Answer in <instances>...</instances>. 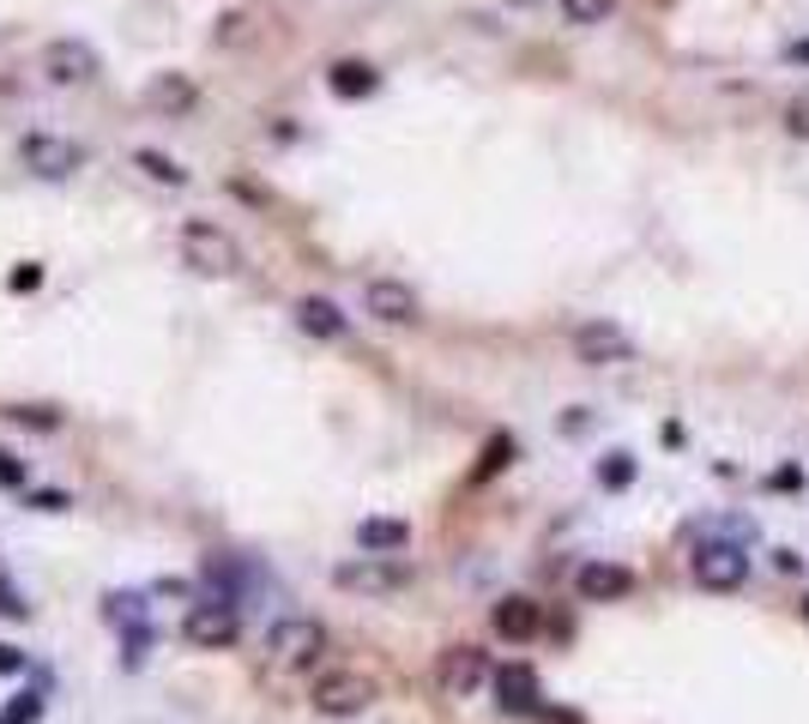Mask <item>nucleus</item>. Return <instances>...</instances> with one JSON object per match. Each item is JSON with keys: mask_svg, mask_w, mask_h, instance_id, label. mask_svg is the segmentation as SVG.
Instances as JSON below:
<instances>
[{"mask_svg": "<svg viewBox=\"0 0 809 724\" xmlns=\"http://www.w3.org/2000/svg\"><path fill=\"white\" fill-rule=\"evenodd\" d=\"M133 164H140V169H145V176H152V181H164V188H182V181H188V169L176 164V157L152 152V145H140V152H133Z\"/></svg>", "mask_w": 809, "mask_h": 724, "instance_id": "19", "label": "nucleus"}, {"mask_svg": "<svg viewBox=\"0 0 809 724\" xmlns=\"http://www.w3.org/2000/svg\"><path fill=\"white\" fill-rule=\"evenodd\" d=\"M635 471H640L635 452H623V447L599 459V483H604V490H628V483H635Z\"/></svg>", "mask_w": 809, "mask_h": 724, "instance_id": "20", "label": "nucleus"}, {"mask_svg": "<svg viewBox=\"0 0 809 724\" xmlns=\"http://www.w3.org/2000/svg\"><path fill=\"white\" fill-rule=\"evenodd\" d=\"M785 133H792V140H809V97L785 104Z\"/></svg>", "mask_w": 809, "mask_h": 724, "instance_id": "25", "label": "nucleus"}, {"mask_svg": "<svg viewBox=\"0 0 809 724\" xmlns=\"http://www.w3.org/2000/svg\"><path fill=\"white\" fill-rule=\"evenodd\" d=\"M176 254H182V266L200 272V278H236V272H242V242L212 218H182Z\"/></svg>", "mask_w": 809, "mask_h": 724, "instance_id": "1", "label": "nucleus"}, {"mask_svg": "<svg viewBox=\"0 0 809 724\" xmlns=\"http://www.w3.org/2000/svg\"><path fill=\"white\" fill-rule=\"evenodd\" d=\"M773 568H780V574H804V562H797V550H773Z\"/></svg>", "mask_w": 809, "mask_h": 724, "instance_id": "29", "label": "nucleus"}, {"mask_svg": "<svg viewBox=\"0 0 809 724\" xmlns=\"http://www.w3.org/2000/svg\"><path fill=\"white\" fill-rule=\"evenodd\" d=\"M0 616H25V592H19L7 574H0Z\"/></svg>", "mask_w": 809, "mask_h": 724, "instance_id": "27", "label": "nucleus"}, {"mask_svg": "<svg viewBox=\"0 0 809 724\" xmlns=\"http://www.w3.org/2000/svg\"><path fill=\"white\" fill-rule=\"evenodd\" d=\"M242 25H249V19H242V13H230V19H224V31H218V37H224V43H242Z\"/></svg>", "mask_w": 809, "mask_h": 724, "instance_id": "33", "label": "nucleus"}, {"mask_svg": "<svg viewBox=\"0 0 809 724\" xmlns=\"http://www.w3.org/2000/svg\"><path fill=\"white\" fill-rule=\"evenodd\" d=\"M0 671H25V652H19V647H0Z\"/></svg>", "mask_w": 809, "mask_h": 724, "instance_id": "34", "label": "nucleus"}, {"mask_svg": "<svg viewBox=\"0 0 809 724\" xmlns=\"http://www.w3.org/2000/svg\"><path fill=\"white\" fill-rule=\"evenodd\" d=\"M236 634H242V616H236V604H224V598H200V604H188L182 640H188L194 652H224V647H236Z\"/></svg>", "mask_w": 809, "mask_h": 724, "instance_id": "9", "label": "nucleus"}, {"mask_svg": "<svg viewBox=\"0 0 809 724\" xmlns=\"http://www.w3.org/2000/svg\"><path fill=\"white\" fill-rule=\"evenodd\" d=\"M25 483V459L19 452H0V490H19Z\"/></svg>", "mask_w": 809, "mask_h": 724, "instance_id": "26", "label": "nucleus"}, {"mask_svg": "<svg viewBox=\"0 0 809 724\" xmlns=\"http://www.w3.org/2000/svg\"><path fill=\"white\" fill-rule=\"evenodd\" d=\"M0 417H13V423H25V429H61V411H55V405H13V411H0Z\"/></svg>", "mask_w": 809, "mask_h": 724, "instance_id": "22", "label": "nucleus"}, {"mask_svg": "<svg viewBox=\"0 0 809 724\" xmlns=\"http://www.w3.org/2000/svg\"><path fill=\"white\" fill-rule=\"evenodd\" d=\"M508 459H514V441H508V435H496L490 447H483V459H478V471H471V478H478V483H483V478H496Z\"/></svg>", "mask_w": 809, "mask_h": 724, "instance_id": "23", "label": "nucleus"}, {"mask_svg": "<svg viewBox=\"0 0 809 724\" xmlns=\"http://www.w3.org/2000/svg\"><path fill=\"white\" fill-rule=\"evenodd\" d=\"M785 61H792V67H809V37L785 43Z\"/></svg>", "mask_w": 809, "mask_h": 724, "instance_id": "31", "label": "nucleus"}, {"mask_svg": "<svg viewBox=\"0 0 809 724\" xmlns=\"http://www.w3.org/2000/svg\"><path fill=\"white\" fill-rule=\"evenodd\" d=\"M104 604H109V622H128V628H140V622H145V604H140V592H109Z\"/></svg>", "mask_w": 809, "mask_h": 724, "instance_id": "24", "label": "nucleus"}, {"mask_svg": "<svg viewBox=\"0 0 809 724\" xmlns=\"http://www.w3.org/2000/svg\"><path fill=\"white\" fill-rule=\"evenodd\" d=\"M297 333H309V338H345L351 333V321H345V309L333 297H302L297 302Z\"/></svg>", "mask_w": 809, "mask_h": 724, "instance_id": "16", "label": "nucleus"}, {"mask_svg": "<svg viewBox=\"0 0 809 724\" xmlns=\"http://www.w3.org/2000/svg\"><path fill=\"white\" fill-rule=\"evenodd\" d=\"M321 652H327V622L321 616H278L266 628V659L278 671H309Z\"/></svg>", "mask_w": 809, "mask_h": 724, "instance_id": "4", "label": "nucleus"}, {"mask_svg": "<svg viewBox=\"0 0 809 724\" xmlns=\"http://www.w3.org/2000/svg\"><path fill=\"white\" fill-rule=\"evenodd\" d=\"M628 592H635V568H623V562H580V574H575L580 604H623Z\"/></svg>", "mask_w": 809, "mask_h": 724, "instance_id": "13", "label": "nucleus"}, {"mask_svg": "<svg viewBox=\"0 0 809 724\" xmlns=\"http://www.w3.org/2000/svg\"><path fill=\"white\" fill-rule=\"evenodd\" d=\"M37 514H67V495L43 490V495H37Z\"/></svg>", "mask_w": 809, "mask_h": 724, "instance_id": "30", "label": "nucleus"}, {"mask_svg": "<svg viewBox=\"0 0 809 724\" xmlns=\"http://www.w3.org/2000/svg\"><path fill=\"white\" fill-rule=\"evenodd\" d=\"M689 574H695V586H707V592H737V586L749 580V550L732 543V538H707L689 556Z\"/></svg>", "mask_w": 809, "mask_h": 724, "instance_id": "8", "label": "nucleus"}, {"mask_svg": "<svg viewBox=\"0 0 809 724\" xmlns=\"http://www.w3.org/2000/svg\"><path fill=\"white\" fill-rule=\"evenodd\" d=\"M19 164H25L37 181H73L79 169L92 164V152H85L79 140H67V133L31 128L25 140H19Z\"/></svg>", "mask_w": 809, "mask_h": 724, "instance_id": "3", "label": "nucleus"}, {"mask_svg": "<svg viewBox=\"0 0 809 724\" xmlns=\"http://www.w3.org/2000/svg\"><path fill=\"white\" fill-rule=\"evenodd\" d=\"M490 683H496V664H490L483 647H471V640H459V647H447L442 659H435V695L442 700H471Z\"/></svg>", "mask_w": 809, "mask_h": 724, "instance_id": "6", "label": "nucleus"}, {"mask_svg": "<svg viewBox=\"0 0 809 724\" xmlns=\"http://www.w3.org/2000/svg\"><path fill=\"white\" fill-rule=\"evenodd\" d=\"M556 7H562V19H568V25L592 31V25H604V19H611L616 0H556Z\"/></svg>", "mask_w": 809, "mask_h": 724, "instance_id": "21", "label": "nucleus"}, {"mask_svg": "<svg viewBox=\"0 0 809 724\" xmlns=\"http://www.w3.org/2000/svg\"><path fill=\"white\" fill-rule=\"evenodd\" d=\"M333 586L357 598H399L411 586V562L404 556H351L333 568Z\"/></svg>", "mask_w": 809, "mask_h": 724, "instance_id": "5", "label": "nucleus"}, {"mask_svg": "<svg viewBox=\"0 0 809 724\" xmlns=\"http://www.w3.org/2000/svg\"><path fill=\"white\" fill-rule=\"evenodd\" d=\"M357 550H363V556H404V550H411V519H399V514L357 519Z\"/></svg>", "mask_w": 809, "mask_h": 724, "instance_id": "15", "label": "nucleus"}, {"mask_svg": "<svg viewBox=\"0 0 809 724\" xmlns=\"http://www.w3.org/2000/svg\"><path fill=\"white\" fill-rule=\"evenodd\" d=\"M381 700V683L369 671H321L309 688V707L321 712V719H357V712H369Z\"/></svg>", "mask_w": 809, "mask_h": 724, "instance_id": "2", "label": "nucleus"}, {"mask_svg": "<svg viewBox=\"0 0 809 724\" xmlns=\"http://www.w3.org/2000/svg\"><path fill=\"white\" fill-rule=\"evenodd\" d=\"M363 314H369V321H381V326H411L423 314V302H418V290L404 285V278H369V285H363Z\"/></svg>", "mask_w": 809, "mask_h": 724, "instance_id": "11", "label": "nucleus"}, {"mask_svg": "<svg viewBox=\"0 0 809 724\" xmlns=\"http://www.w3.org/2000/svg\"><path fill=\"white\" fill-rule=\"evenodd\" d=\"M145 104H152L157 116H188V109L200 104V85L188 73H164V79H152V85H145Z\"/></svg>", "mask_w": 809, "mask_h": 724, "instance_id": "17", "label": "nucleus"}, {"mask_svg": "<svg viewBox=\"0 0 809 724\" xmlns=\"http://www.w3.org/2000/svg\"><path fill=\"white\" fill-rule=\"evenodd\" d=\"M490 628H496L502 640H514V647H526V640L544 634V604L526 598V592H508V598H496V610H490Z\"/></svg>", "mask_w": 809, "mask_h": 724, "instance_id": "14", "label": "nucleus"}, {"mask_svg": "<svg viewBox=\"0 0 809 724\" xmlns=\"http://www.w3.org/2000/svg\"><path fill=\"white\" fill-rule=\"evenodd\" d=\"M544 724H587L580 712H568V707H544Z\"/></svg>", "mask_w": 809, "mask_h": 724, "instance_id": "32", "label": "nucleus"}, {"mask_svg": "<svg viewBox=\"0 0 809 724\" xmlns=\"http://www.w3.org/2000/svg\"><path fill=\"white\" fill-rule=\"evenodd\" d=\"M490 688H496V707L508 719H544V688H538L532 664H502Z\"/></svg>", "mask_w": 809, "mask_h": 724, "instance_id": "12", "label": "nucleus"}, {"mask_svg": "<svg viewBox=\"0 0 809 724\" xmlns=\"http://www.w3.org/2000/svg\"><path fill=\"white\" fill-rule=\"evenodd\" d=\"M327 90H333V97H345V104H357V97H375V90H381V73L369 61H333L327 67Z\"/></svg>", "mask_w": 809, "mask_h": 724, "instance_id": "18", "label": "nucleus"}, {"mask_svg": "<svg viewBox=\"0 0 809 724\" xmlns=\"http://www.w3.org/2000/svg\"><path fill=\"white\" fill-rule=\"evenodd\" d=\"M37 73L49 79V85H61V90H79V85H97V73H104V55H97L85 37H55V43H43Z\"/></svg>", "mask_w": 809, "mask_h": 724, "instance_id": "7", "label": "nucleus"}, {"mask_svg": "<svg viewBox=\"0 0 809 724\" xmlns=\"http://www.w3.org/2000/svg\"><path fill=\"white\" fill-rule=\"evenodd\" d=\"M7 285H13V290H37L43 285V266H31V260H25V266H13V278H7Z\"/></svg>", "mask_w": 809, "mask_h": 724, "instance_id": "28", "label": "nucleus"}, {"mask_svg": "<svg viewBox=\"0 0 809 724\" xmlns=\"http://www.w3.org/2000/svg\"><path fill=\"white\" fill-rule=\"evenodd\" d=\"M568 350H575V362H587V369H623V362H635V338L616 321H580L575 333H568Z\"/></svg>", "mask_w": 809, "mask_h": 724, "instance_id": "10", "label": "nucleus"}]
</instances>
